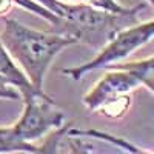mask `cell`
<instances>
[{
	"instance_id": "obj_7",
	"label": "cell",
	"mask_w": 154,
	"mask_h": 154,
	"mask_svg": "<svg viewBox=\"0 0 154 154\" xmlns=\"http://www.w3.org/2000/svg\"><path fill=\"white\" fill-rule=\"evenodd\" d=\"M6 152H40V146L17 136L12 126L0 128V154Z\"/></svg>"
},
{
	"instance_id": "obj_6",
	"label": "cell",
	"mask_w": 154,
	"mask_h": 154,
	"mask_svg": "<svg viewBox=\"0 0 154 154\" xmlns=\"http://www.w3.org/2000/svg\"><path fill=\"white\" fill-rule=\"evenodd\" d=\"M108 68H119V69L130 71L140 82V85L146 86L151 93H154V56L143 60H137V62L112 63V65L106 66V69Z\"/></svg>"
},
{
	"instance_id": "obj_8",
	"label": "cell",
	"mask_w": 154,
	"mask_h": 154,
	"mask_svg": "<svg viewBox=\"0 0 154 154\" xmlns=\"http://www.w3.org/2000/svg\"><path fill=\"white\" fill-rule=\"evenodd\" d=\"M130 106H131V96L128 93V94H123L111 102H106L105 105H102L97 109V112H100L102 116H105L108 119H120L122 116L126 114Z\"/></svg>"
},
{
	"instance_id": "obj_2",
	"label": "cell",
	"mask_w": 154,
	"mask_h": 154,
	"mask_svg": "<svg viewBox=\"0 0 154 154\" xmlns=\"http://www.w3.org/2000/svg\"><path fill=\"white\" fill-rule=\"evenodd\" d=\"M154 37V20L143 22V23H134L130 25L119 32H116L109 40L100 48L99 54L83 65H79L75 68H65L62 69L63 74L69 75L74 80H80L82 77L91 71L106 68L112 63H119L125 60L131 53L140 46L148 43Z\"/></svg>"
},
{
	"instance_id": "obj_5",
	"label": "cell",
	"mask_w": 154,
	"mask_h": 154,
	"mask_svg": "<svg viewBox=\"0 0 154 154\" xmlns=\"http://www.w3.org/2000/svg\"><path fill=\"white\" fill-rule=\"evenodd\" d=\"M0 74L3 77H6L9 80V83L19 89L23 100L28 99V97H32L35 94H45V91H38V89H35L29 83L28 77L16 65V62L9 56V53L6 51L2 40H0Z\"/></svg>"
},
{
	"instance_id": "obj_1",
	"label": "cell",
	"mask_w": 154,
	"mask_h": 154,
	"mask_svg": "<svg viewBox=\"0 0 154 154\" xmlns=\"http://www.w3.org/2000/svg\"><path fill=\"white\" fill-rule=\"evenodd\" d=\"M0 40L12 60L19 63L29 83L38 91H43L45 75L54 57L62 49L79 43V38L74 35L35 31L16 19H5Z\"/></svg>"
},
{
	"instance_id": "obj_11",
	"label": "cell",
	"mask_w": 154,
	"mask_h": 154,
	"mask_svg": "<svg viewBox=\"0 0 154 154\" xmlns=\"http://www.w3.org/2000/svg\"><path fill=\"white\" fill-rule=\"evenodd\" d=\"M6 85H11L9 80L6 79V77H3L2 74H0V86H6Z\"/></svg>"
},
{
	"instance_id": "obj_3",
	"label": "cell",
	"mask_w": 154,
	"mask_h": 154,
	"mask_svg": "<svg viewBox=\"0 0 154 154\" xmlns=\"http://www.w3.org/2000/svg\"><path fill=\"white\" fill-rule=\"evenodd\" d=\"M25 108L14 123V131L26 142L42 139L54 128H60L65 122V114L56 109L57 103L48 94H35L25 99Z\"/></svg>"
},
{
	"instance_id": "obj_10",
	"label": "cell",
	"mask_w": 154,
	"mask_h": 154,
	"mask_svg": "<svg viewBox=\"0 0 154 154\" xmlns=\"http://www.w3.org/2000/svg\"><path fill=\"white\" fill-rule=\"evenodd\" d=\"M0 99H8V100H20L22 94L20 91L12 86V85H6V86H0Z\"/></svg>"
},
{
	"instance_id": "obj_4",
	"label": "cell",
	"mask_w": 154,
	"mask_h": 154,
	"mask_svg": "<svg viewBox=\"0 0 154 154\" xmlns=\"http://www.w3.org/2000/svg\"><path fill=\"white\" fill-rule=\"evenodd\" d=\"M109 71L93 86L89 93L83 96V105L91 111H97L106 102H111L123 94L131 93L133 89L140 86V82L125 69L108 68Z\"/></svg>"
},
{
	"instance_id": "obj_12",
	"label": "cell",
	"mask_w": 154,
	"mask_h": 154,
	"mask_svg": "<svg viewBox=\"0 0 154 154\" xmlns=\"http://www.w3.org/2000/svg\"><path fill=\"white\" fill-rule=\"evenodd\" d=\"M146 2H148V3H149V5L154 8V0H146Z\"/></svg>"
},
{
	"instance_id": "obj_9",
	"label": "cell",
	"mask_w": 154,
	"mask_h": 154,
	"mask_svg": "<svg viewBox=\"0 0 154 154\" xmlns=\"http://www.w3.org/2000/svg\"><path fill=\"white\" fill-rule=\"evenodd\" d=\"M80 3H86V5H91L94 8H100V9H105L109 12H116V14H123V12H128L130 8H125L120 3H117L116 0H79Z\"/></svg>"
}]
</instances>
